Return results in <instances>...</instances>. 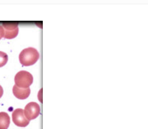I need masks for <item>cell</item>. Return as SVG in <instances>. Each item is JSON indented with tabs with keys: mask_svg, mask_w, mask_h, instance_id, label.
I'll return each mask as SVG.
<instances>
[{
	"mask_svg": "<svg viewBox=\"0 0 148 129\" xmlns=\"http://www.w3.org/2000/svg\"><path fill=\"white\" fill-rule=\"evenodd\" d=\"M39 58L37 50L32 47L24 49L19 55V60L21 64L28 66L35 64Z\"/></svg>",
	"mask_w": 148,
	"mask_h": 129,
	"instance_id": "obj_1",
	"label": "cell"
},
{
	"mask_svg": "<svg viewBox=\"0 0 148 129\" xmlns=\"http://www.w3.org/2000/svg\"><path fill=\"white\" fill-rule=\"evenodd\" d=\"M14 82L17 86L27 88L32 84L33 77L30 73L25 70H21L16 74Z\"/></svg>",
	"mask_w": 148,
	"mask_h": 129,
	"instance_id": "obj_2",
	"label": "cell"
},
{
	"mask_svg": "<svg viewBox=\"0 0 148 129\" xmlns=\"http://www.w3.org/2000/svg\"><path fill=\"white\" fill-rule=\"evenodd\" d=\"M24 113L28 120H33L39 116L40 107L35 102H30L25 107Z\"/></svg>",
	"mask_w": 148,
	"mask_h": 129,
	"instance_id": "obj_3",
	"label": "cell"
},
{
	"mask_svg": "<svg viewBox=\"0 0 148 129\" xmlns=\"http://www.w3.org/2000/svg\"><path fill=\"white\" fill-rule=\"evenodd\" d=\"M12 120L13 123L19 127H25L29 123L24 113V110L21 108H17L13 111L12 113Z\"/></svg>",
	"mask_w": 148,
	"mask_h": 129,
	"instance_id": "obj_4",
	"label": "cell"
},
{
	"mask_svg": "<svg viewBox=\"0 0 148 129\" xmlns=\"http://www.w3.org/2000/svg\"><path fill=\"white\" fill-rule=\"evenodd\" d=\"M4 31L3 37L5 39H11L16 37L18 33V25L16 24L4 23L2 24Z\"/></svg>",
	"mask_w": 148,
	"mask_h": 129,
	"instance_id": "obj_5",
	"label": "cell"
},
{
	"mask_svg": "<svg viewBox=\"0 0 148 129\" xmlns=\"http://www.w3.org/2000/svg\"><path fill=\"white\" fill-rule=\"evenodd\" d=\"M29 88H22L17 86L14 85L13 87V93L15 97L20 100H24L27 98L30 94Z\"/></svg>",
	"mask_w": 148,
	"mask_h": 129,
	"instance_id": "obj_6",
	"label": "cell"
},
{
	"mask_svg": "<svg viewBox=\"0 0 148 129\" xmlns=\"http://www.w3.org/2000/svg\"><path fill=\"white\" fill-rule=\"evenodd\" d=\"M10 124V117L5 112H0V129H8Z\"/></svg>",
	"mask_w": 148,
	"mask_h": 129,
	"instance_id": "obj_7",
	"label": "cell"
},
{
	"mask_svg": "<svg viewBox=\"0 0 148 129\" xmlns=\"http://www.w3.org/2000/svg\"><path fill=\"white\" fill-rule=\"evenodd\" d=\"M8 57L7 54L2 51H0V67L3 66L8 62Z\"/></svg>",
	"mask_w": 148,
	"mask_h": 129,
	"instance_id": "obj_8",
	"label": "cell"
},
{
	"mask_svg": "<svg viewBox=\"0 0 148 129\" xmlns=\"http://www.w3.org/2000/svg\"><path fill=\"white\" fill-rule=\"evenodd\" d=\"M4 35V31L2 26L0 25V39L3 37Z\"/></svg>",
	"mask_w": 148,
	"mask_h": 129,
	"instance_id": "obj_9",
	"label": "cell"
},
{
	"mask_svg": "<svg viewBox=\"0 0 148 129\" xmlns=\"http://www.w3.org/2000/svg\"><path fill=\"white\" fill-rule=\"evenodd\" d=\"M3 88H2V87L0 85V98L2 96V95H3Z\"/></svg>",
	"mask_w": 148,
	"mask_h": 129,
	"instance_id": "obj_10",
	"label": "cell"
}]
</instances>
